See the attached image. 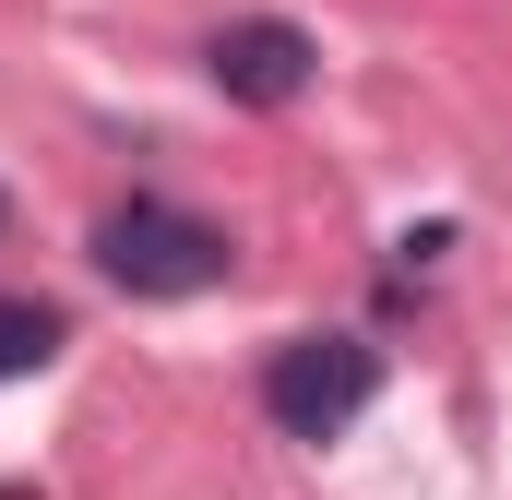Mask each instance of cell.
Masks as SVG:
<instances>
[{"instance_id":"5b68a950","label":"cell","mask_w":512,"mask_h":500,"mask_svg":"<svg viewBox=\"0 0 512 500\" xmlns=\"http://www.w3.org/2000/svg\"><path fill=\"white\" fill-rule=\"evenodd\" d=\"M0 500H36V489H0Z\"/></svg>"},{"instance_id":"7a4b0ae2","label":"cell","mask_w":512,"mask_h":500,"mask_svg":"<svg viewBox=\"0 0 512 500\" xmlns=\"http://www.w3.org/2000/svg\"><path fill=\"white\" fill-rule=\"evenodd\" d=\"M382 405V346L370 334H286L262 358V417L286 441H346Z\"/></svg>"},{"instance_id":"6da1fadb","label":"cell","mask_w":512,"mask_h":500,"mask_svg":"<svg viewBox=\"0 0 512 500\" xmlns=\"http://www.w3.org/2000/svg\"><path fill=\"white\" fill-rule=\"evenodd\" d=\"M96 274H108L120 298H203V286L239 274V250H227L215 215H179V203L131 191V203L96 215Z\"/></svg>"},{"instance_id":"8992f818","label":"cell","mask_w":512,"mask_h":500,"mask_svg":"<svg viewBox=\"0 0 512 500\" xmlns=\"http://www.w3.org/2000/svg\"><path fill=\"white\" fill-rule=\"evenodd\" d=\"M0 227H12V203H0Z\"/></svg>"},{"instance_id":"3957f363","label":"cell","mask_w":512,"mask_h":500,"mask_svg":"<svg viewBox=\"0 0 512 500\" xmlns=\"http://www.w3.org/2000/svg\"><path fill=\"white\" fill-rule=\"evenodd\" d=\"M203 72H215V96H227V108H298V96H310V72H322V48H310L286 12H239V24H215V36H203Z\"/></svg>"},{"instance_id":"277c9868","label":"cell","mask_w":512,"mask_h":500,"mask_svg":"<svg viewBox=\"0 0 512 500\" xmlns=\"http://www.w3.org/2000/svg\"><path fill=\"white\" fill-rule=\"evenodd\" d=\"M60 346H72V322H60V310H48V298H12V286H0V381H24V370H48V358H60Z\"/></svg>"}]
</instances>
